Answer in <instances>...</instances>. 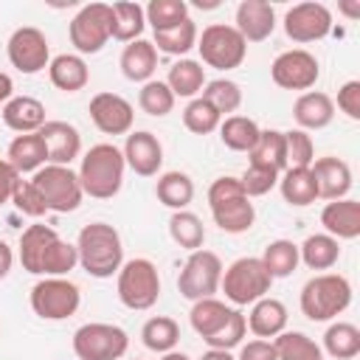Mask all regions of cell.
Masks as SVG:
<instances>
[{"instance_id": "f35d334b", "label": "cell", "mask_w": 360, "mask_h": 360, "mask_svg": "<svg viewBox=\"0 0 360 360\" xmlns=\"http://www.w3.org/2000/svg\"><path fill=\"white\" fill-rule=\"evenodd\" d=\"M259 259H262V264H264V270L270 273L273 281L292 276L295 267L301 264V259H298V245L290 242V239H273V242H267V248H264V253H262Z\"/></svg>"}, {"instance_id": "6125c7cd", "label": "cell", "mask_w": 360, "mask_h": 360, "mask_svg": "<svg viewBox=\"0 0 360 360\" xmlns=\"http://www.w3.org/2000/svg\"><path fill=\"white\" fill-rule=\"evenodd\" d=\"M318 360H326V357H318Z\"/></svg>"}, {"instance_id": "8fae6325", "label": "cell", "mask_w": 360, "mask_h": 360, "mask_svg": "<svg viewBox=\"0 0 360 360\" xmlns=\"http://www.w3.org/2000/svg\"><path fill=\"white\" fill-rule=\"evenodd\" d=\"M73 354L79 360H121L129 349V335L104 321H90L73 332Z\"/></svg>"}, {"instance_id": "681fc988", "label": "cell", "mask_w": 360, "mask_h": 360, "mask_svg": "<svg viewBox=\"0 0 360 360\" xmlns=\"http://www.w3.org/2000/svg\"><path fill=\"white\" fill-rule=\"evenodd\" d=\"M278 172H273V169H264V166H253V163H248V169L242 172V177H239V183H242V191L253 200V197H264L267 191H273L276 186H278Z\"/></svg>"}, {"instance_id": "7a4b0ae2", "label": "cell", "mask_w": 360, "mask_h": 360, "mask_svg": "<svg viewBox=\"0 0 360 360\" xmlns=\"http://www.w3.org/2000/svg\"><path fill=\"white\" fill-rule=\"evenodd\" d=\"M76 253L79 267L93 278H112L124 264V242L110 222L84 225L76 239Z\"/></svg>"}, {"instance_id": "f1b7e54d", "label": "cell", "mask_w": 360, "mask_h": 360, "mask_svg": "<svg viewBox=\"0 0 360 360\" xmlns=\"http://www.w3.org/2000/svg\"><path fill=\"white\" fill-rule=\"evenodd\" d=\"M166 84H169V90L174 93V98H197L200 93H202V87H205V68H202V62H197V59H177L172 68H169V73H166Z\"/></svg>"}, {"instance_id": "4dcf8cb0", "label": "cell", "mask_w": 360, "mask_h": 360, "mask_svg": "<svg viewBox=\"0 0 360 360\" xmlns=\"http://www.w3.org/2000/svg\"><path fill=\"white\" fill-rule=\"evenodd\" d=\"M197 22L188 17L183 20L180 25H172V28H163V31H152V45L158 53H169V56H186L191 48H197Z\"/></svg>"}, {"instance_id": "9c48e42d", "label": "cell", "mask_w": 360, "mask_h": 360, "mask_svg": "<svg viewBox=\"0 0 360 360\" xmlns=\"http://www.w3.org/2000/svg\"><path fill=\"white\" fill-rule=\"evenodd\" d=\"M28 301H31V309H34L37 318L65 321V318L76 315V309L82 304V290L68 276H48V278H39L31 287Z\"/></svg>"}, {"instance_id": "8d00e7d4", "label": "cell", "mask_w": 360, "mask_h": 360, "mask_svg": "<svg viewBox=\"0 0 360 360\" xmlns=\"http://www.w3.org/2000/svg\"><path fill=\"white\" fill-rule=\"evenodd\" d=\"M141 340L149 352H158V354L174 352L180 343V323L169 315H155L141 326Z\"/></svg>"}, {"instance_id": "1f68e13d", "label": "cell", "mask_w": 360, "mask_h": 360, "mask_svg": "<svg viewBox=\"0 0 360 360\" xmlns=\"http://www.w3.org/2000/svg\"><path fill=\"white\" fill-rule=\"evenodd\" d=\"M278 191L284 197V202L295 205V208H307L318 200V186L309 169H284L278 177Z\"/></svg>"}, {"instance_id": "ffe728a7", "label": "cell", "mask_w": 360, "mask_h": 360, "mask_svg": "<svg viewBox=\"0 0 360 360\" xmlns=\"http://www.w3.org/2000/svg\"><path fill=\"white\" fill-rule=\"evenodd\" d=\"M39 138L48 149V163L70 166L82 155V135L70 121H45Z\"/></svg>"}, {"instance_id": "ab89813d", "label": "cell", "mask_w": 360, "mask_h": 360, "mask_svg": "<svg viewBox=\"0 0 360 360\" xmlns=\"http://www.w3.org/2000/svg\"><path fill=\"white\" fill-rule=\"evenodd\" d=\"M112 39L118 42H135L141 39L146 28V14L143 6L138 3H112Z\"/></svg>"}, {"instance_id": "4316f807", "label": "cell", "mask_w": 360, "mask_h": 360, "mask_svg": "<svg viewBox=\"0 0 360 360\" xmlns=\"http://www.w3.org/2000/svg\"><path fill=\"white\" fill-rule=\"evenodd\" d=\"M6 160L11 163V169L22 177V174H34L37 169H42L48 163V149L45 141L39 138V132H28V135H14V141L6 149Z\"/></svg>"}, {"instance_id": "b9f144b4", "label": "cell", "mask_w": 360, "mask_h": 360, "mask_svg": "<svg viewBox=\"0 0 360 360\" xmlns=\"http://www.w3.org/2000/svg\"><path fill=\"white\" fill-rule=\"evenodd\" d=\"M200 96H202L222 118L233 115V112L242 107V87H239L233 79H225V76L205 82V87H202Z\"/></svg>"}, {"instance_id": "bcb514c9", "label": "cell", "mask_w": 360, "mask_h": 360, "mask_svg": "<svg viewBox=\"0 0 360 360\" xmlns=\"http://www.w3.org/2000/svg\"><path fill=\"white\" fill-rule=\"evenodd\" d=\"M219 121H222V115L202 96L191 98L186 104V110H183V127L188 132H194V135H208V132L219 129Z\"/></svg>"}, {"instance_id": "60d3db41", "label": "cell", "mask_w": 360, "mask_h": 360, "mask_svg": "<svg viewBox=\"0 0 360 360\" xmlns=\"http://www.w3.org/2000/svg\"><path fill=\"white\" fill-rule=\"evenodd\" d=\"M169 236L174 239V245L186 248V250H200L205 242V228L202 219L194 211H172L169 217Z\"/></svg>"}, {"instance_id": "db71d44e", "label": "cell", "mask_w": 360, "mask_h": 360, "mask_svg": "<svg viewBox=\"0 0 360 360\" xmlns=\"http://www.w3.org/2000/svg\"><path fill=\"white\" fill-rule=\"evenodd\" d=\"M17 180H20V174L11 169L8 160L0 158V208H3L6 202H11V191H14Z\"/></svg>"}, {"instance_id": "277c9868", "label": "cell", "mask_w": 360, "mask_h": 360, "mask_svg": "<svg viewBox=\"0 0 360 360\" xmlns=\"http://www.w3.org/2000/svg\"><path fill=\"white\" fill-rule=\"evenodd\" d=\"M208 208L214 217V225L225 233H245L253 228L256 208L250 197L242 191L239 177L222 174L208 186Z\"/></svg>"}, {"instance_id": "e575fe53", "label": "cell", "mask_w": 360, "mask_h": 360, "mask_svg": "<svg viewBox=\"0 0 360 360\" xmlns=\"http://www.w3.org/2000/svg\"><path fill=\"white\" fill-rule=\"evenodd\" d=\"M323 349L329 360H352L360 354V329L349 321H335L323 332Z\"/></svg>"}, {"instance_id": "7dc6e473", "label": "cell", "mask_w": 360, "mask_h": 360, "mask_svg": "<svg viewBox=\"0 0 360 360\" xmlns=\"http://www.w3.org/2000/svg\"><path fill=\"white\" fill-rule=\"evenodd\" d=\"M284 152H287V169H309L315 160V143L309 132L298 127L284 132Z\"/></svg>"}, {"instance_id": "7c38bea8", "label": "cell", "mask_w": 360, "mask_h": 360, "mask_svg": "<svg viewBox=\"0 0 360 360\" xmlns=\"http://www.w3.org/2000/svg\"><path fill=\"white\" fill-rule=\"evenodd\" d=\"M70 45L79 56L98 53L112 39V8L110 3H87L76 11V17L68 25Z\"/></svg>"}, {"instance_id": "8992f818", "label": "cell", "mask_w": 360, "mask_h": 360, "mask_svg": "<svg viewBox=\"0 0 360 360\" xmlns=\"http://www.w3.org/2000/svg\"><path fill=\"white\" fill-rule=\"evenodd\" d=\"M115 276H118L115 278V292H118V301L127 309L143 312V309H152L158 304L160 276H158L155 262H149L143 256H135V259L124 262Z\"/></svg>"}, {"instance_id": "ac0fdd59", "label": "cell", "mask_w": 360, "mask_h": 360, "mask_svg": "<svg viewBox=\"0 0 360 360\" xmlns=\"http://www.w3.org/2000/svg\"><path fill=\"white\" fill-rule=\"evenodd\" d=\"M121 155H124V163L141 177H155L163 166V143L149 129L129 132L127 141H124Z\"/></svg>"}, {"instance_id": "836d02e7", "label": "cell", "mask_w": 360, "mask_h": 360, "mask_svg": "<svg viewBox=\"0 0 360 360\" xmlns=\"http://www.w3.org/2000/svg\"><path fill=\"white\" fill-rule=\"evenodd\" d=\"M231 309L233 307H228L225 301H219L217 295L214 298H200V301H194L191 304V312H188V323H191V329L202 338V340H208L225 321H228V315H231Z\"/></svg>"}, {"instance_id": "f546056e", "label": "cell", "mask_w": 360, "mask_h": 360, "mask_svg": "<svg viewBox=\"0 0 360 360\" xmlns=\"http://www.w3.org/2000/svg\"><path fill=\"white\" fill-rule=\"evenodd\" d=\"M155 197L172 211H186L194 200V180L186 172H163L155 183Z\"/></svg>"}, {"instance_id": "11a10c76", "label": "cell", "mask_w": 360, "mask_h": 360, "mask_svg": "<svg viewBox=\"0 0 360 360\" xmlns=\"http://www.w3.org/2000/svg\"><path fill=\"white\" fill-rule=\"evenodd\" d=\"M11 267H14V250L6 239H0V281L11 273Z\"/></svg>"}, {"instance_id": "d6986e66", "label": "cell", "mask_w": 360, "mask_h": 360, "mask_svg": "<svg viewBox=\"0 0 360 360\" xmlns=\"http://www.w3.org/2000/svg\"><path fill=\"white\" fill-rule=\"evenodd\" d=\"M233 28L245 42H264L276 31V8L267 0H242L236 6Z\"/></svg>"}, {"instance_id": "680465c9", "label": "cell", "mask_w": 360, "mask_h": 360, "mask_svg": "<svg viewBox=\"0 0 360 360\" xmlns=\"http://www.w3.org/2000/svg\"><path fill=\"white\" fill-rule=\"evenodd\" d=\"M340 11L354 20V17H360V3H340Z\"/></svg>"}, {"instance_id": "f907efd6", "label": "cell", "mask_w": 360, "mask_h": 360, "mask_svg": "<svg viewBox=\"0 0 360 360\" xmlns=\"http://www.w3.org/2000/svg\"><path fill=\"white\" fill-rule=\"evenodd\" d=\"M11 202H14V208L20 211V214H25V217H42V214H48V205H45V200H42V194L37 191V186L31 183V180H17V186H14V191H11Z\"/></svg>"}, {"instance_id": "484cf974", "label": "cell", "mask_w": 360, "mask_h": 360, "mask_svg": "<svg viewBox=\"0 0 360 360\" xmlns=\"http://www.w3.org/2000/svg\"><path fill=\"white\" fill-rule=\"evenodd\" d=\"M118 65H121L124 79L138 82V84H146L155 76V70H158V51L152 45V39H143L141 37L135 42H127L124 51H121Z\"/></svg>"}, {"instance_id": "83f0119b", "label": "cell", "mask_w": 360, "mask_h": 360, "mask_svg": "<svg viewBox=\"0 0 360 360\" xmlns=\"http://www.w3.org/2000/svg\"><path fill=\"white\" fill-rule=\"evenodd\" d=\"M48 79L62 93H79L90 82V68L79 53H59L48 65Z\"/></svg>"}, {"instance_id": "7bdbcfd3", "label": "cell", "mask_w": 360, "mask_h": 360, "mask_svg": "<svg viewBox=\"0 0 360 360\" xmlns=\"http://www.w3.org/2000/svg\"><path fill=\"white\" fill-rule=\"evenodd\" d=\"M273 349L278 360H318L321 357V346L304 335V332H281L273 338Z\"/></svg>"}, {"instance_id": "ba28073f", "label": "cell", "mask_w": 360, "mask_h": 360, "mask_svg": "<svg viewBox=\"0 0 360 360\" xmlns=\"http://www.w3.org/2000/svg\"><path fill=\"white\" fill-rule=\"evenodd\" d=\"M31 183L37 186V191L42 194L48 211L53 214H70L82 205L84 191L79 183V174L70 166H56V163H45L42 169H37L31 174Z\"/></svg>"}, {"instance_id": "44dd1931", "label": "cell", "mask_w": 360, "mask_h": 360, "mask_svg": "<svg viewBox=\"0 0 360 360\" xmlns=\"http://www.w3.org/2000/svg\"><path fill=\"white\" fill-rule=\"evenodd\" d=\"M309 172L318 186V197L323 200H343L352 188V169L343 158H335V155L315 158Z\"/></svg>"}, {"instance_id": "603a6c76", "label": "cell", "mask_w": 360, "mask_h": 360, "mask_svg": "<svg viewBox=\"0 0 360 360\" xmlns=\"http://www.w3.org/2000/svg\"><path fill=\"white\" fill-rule=\"evenodd\" d=\"M3 124L17 132V135H28V132H39L45 118V104L34 96H11L3 104Z\"/></svg>"}, {"instance_id": "c3c4849f", "label": "cell", "mask_w": 360, "mask_h": 360, "mask_svg": "<svg viewBox=\"0 0 360 360\" xmlns=\"http://www.w3.org/2000/svg\"><path fill=\"white\" fill-rule=\"evenodd\" d=\"M245 335H248V323H245V312L242 309H231V315H228V321L205 340V346L208 349H222V352H231V349H236L242 340H245Z\"/></svg>"}, {"instance_id": "cb8c5ba5", "label": "cell", "mask_w": 360, "mask_h": 360, "mask_svg": "<svg viewBox=\"0 0 360 360\" xmlns=\"http://www.w3.org/2000/svg\"><path fill=\"white\" fill-rule=\"evenodd\" d=\"M292 118H295L298 129H304V132L323 129L335 118V101H332V96H326L321 90H307V93H301L295 98Z\"/></svg>"}, {"instance_id": "816d5d0a", "label": "cell", "mask_w": 360, "mask_h": 360, "mask_svg": "<svg viewBox=\"0 0 360 360\" xmlns=\"http://www.w3.org/2000/svg\"><path fill=\"white\" fill-rule=\"evenodd\" d=\"M338 110L352 118V121H360V82L357 79H349L340 84L338 90Z\"/></svg>"}, {"instance_id": "91938a15", "label": "cell", "mask_w": 360, "mask_h": 360, "mask_svg": "<svg viewBox=\"0 0 360 360\" xmlns=\"http://www.w3.org/2000/svg\"><path fill=\"white\" fill-rule=\"evenodd\" d=\"M160 360H191V357H188L186 352H177V349H174V352H166V354H160Z\"/></svg>"}, {"instance_id": "52a82bcc", "label": "cell", "mask_w": 360, "mask_h": 360, "mask_svg": "<svg viewBox=\"0 0 360 360\" xmlns=\"http://www.w3.org/2000/svg\"><path fill=\"white\" fill-rule=\"evenodd\" d=\"M270 287H273V278L264 270L259 256H242V259L231 262L222 270V281H219V290L225 292V298L233 307L256 304L259 298H264L270 292Z\"/></svg>"}, {"instance_id": "6da1fadb", "label": "cell", "mask_w": 360, "mask_h": 360, "mask_svg": "<svg viewBox=\"0 0 360 360\" xmlns=\"http://www.w3.org/2000/svg\"><path fill=\"white\" fill-rule=\"evenodd\" d=\"M17 259L25 273L31 276H68L70 270L79 267V253L76 245L65 242L51 225L34 222L20 233L17 242Z\"/></svg>"}, {"instance_id": "ee69618b", "label": "cell", "mask_w": 360, "mask_h": 360, "mask_svg": "<svg viewBox=\"0 0 360 360\" xmlns=\"http://www.w3.org/2000/svg\"><path fill=\"white\" fill-rule=\"evenodd\" d=\"M174 93L169 90L166 82L160 79H149L146 84H141L138 90V107L146 112V115H155V118H163L174 110Z\"/></svg>"}, {"instance_id": "4fadbf2b", "label": "cell", "mask_w": 360, "mask_h": 360, "mask_svg": "<svg viewBox=\"0 0 360 360\" xmlns=\"http://www.w3.org/2000/svg\"><path fill=\"white\" fill-rule=\"evenodd\" d=\"M222 259L214 250H191V256L186 259L180 276H177V290L183 298H188L191 304L200 298H214L222 281Z\"/></svg>"}, {"instance_id": "e0dca14e", "label": "cell", "mask_w": 360, "mask_h": 360, "mask_svg": "<svg viewBox=\"0 0 360 360\" xmlns=\"http://www.w3.org/2000/svg\"><path fill=\"white\" fill-rule=\"evenodd\" d=\"M87 112H90V121L96 124V129L104 135H129L132 132L135 110L118 93H110V90L96 93L87 104Z\"/></svg>"}, {"instance_id": "d6a6232c", "label": "cell", "mask_w": 360, "mask_h": 360, "mask_svg": "<svg viewBox=\"0 0 360 360\" xmlns=\"http://www.w3.org/2000/svg\"><path fill=\"white\" fill-rule=\"evenodd\" d=\"M298 259L309 270H329L340 259V242L329 233H312L298 245Z\"/></svg>"}, {"instance_id": "5bb4252c", "label": "cell", "mask_w": 360, "mask_h": 360, "mask_svg": "<svg viewBox=\"0 0 360 360\" xmlns=\"http://www.w3.org/2000/svg\"><path fill=\"white\" fill-rule=\"evenodd\" d=\"M6 53L14 70L34 76L51 65V45L48 37L37 25H20L6 42Z\"/></svg>"}, {"instance_id": "9a60e30c", "label": "cell", "mask_w": 360, "mask_h": 360, "mask_svg": "<svg viewBox=\"0 0 360 360\" xmlns=\"http://www.w3.org/2000/svg\"><path fill=\"white\" fill-rule=\"evenodd\" d=\"M270 79L284 90H312L321 79V62L304 48L281 51L270 65Z\"/></svg>"}, {"instance_id": "f6af8a7d", "label": "cell", "mask_w": 360, "mask_h": 360, "mask_svg": "<svg viewBox=\"0 0 360 360\" xmlns=\"http://www.w3.org/2000/svg\"><path fill=\"white\" fill-rule=\"evenodd\" d=\"M143 14L152 31H163V28H172L188 20V3L186 0H152L149 6H143Z\"/></svg>"}, {"instance_id": "d4e9b609", "label": "cell", "mask_w": 360, "mask_h": 360, "mask_svg": "<svg viewBox=\"0 0 360 360\" xmlns=\"http://www.w3.org/2000/svg\"><path fill=\"white\" fill-rule=\"evenodd\" d=\"M245 323L256 338L270 340V338H276L287 329V307L278 298L264 295L256 304H250V312L245 315Z\"/></svg>"}, {"instance_id": "9f6ffc18", "label": "cell", "mask_w": 360, "mask_h": 360, "mask_svg": "<svg viewBox=\"0 0 360 360\" xmlns=\"http://www.w3.org/2000/svg\"><path fill=\"white\" fill-rule=\"evenodd\" d=\"M14 96V82L8 73H0V104H6Z\"/></svg>"}, {"instance_id": "f5cc1de1", "label": "cell", "mask_w": 360, "mask_h": 360, "mask_svg": "<svg viewBox=\"0 0 360 360\" xmlns=\"http://www.w3.org/2000/svg\"><path fill=\"white\" fill-rule=\"evenodd\" d=\"M236 360H278L276 357V349H273V340H248V343H239V354Z\"/></svg>"}, {"instance_id": "5b68a950", "label": "cell", "mask_w": 360, "mask_h": 360, "mask_svg": "<svg viewBox=\"0 0 360 360\" xmlns=\"http://www.w3.org/2000/svg\"><path fill=\"white\" fill-rule=\"evenodd\" d=\"M349 304H352V284L340 273L312 276L301 287V295H298L301 312L315 323H326V321L338 318L340 312L349 309Z\"/></svg>"}, {"instance_id": "d590c367", "label": "cell", "mask_w": 360, "mask_h": 360, "mask_svg": "<svg viewBox=\"0 0 360 360\" xmlns=\"http://www.w3.org/2000/svg\"><path fill=\"white\" fill-rule=\"evenodd\" d=\"M253 166H264L273 172H284L287 169V152H284V132L281 129H262L259 141L253 143V149L248 152Z\"/></svg>"}, {"instance_id": "94428289", "label": "cell", "mask_w": 360, "mask_h": 360, "mask_svg": "<svg viewBox=\"0 0 360 360\" xmlns=\"http://www.w3.org/2000/svg\"><path fill=\"white\" fill-rule=\"evenodd\" d=\"M194 6H197V8H217V6H219V0H197Z\"/></svg>"}, {"instance_id": "3957f363", "label": "cell", "mask_w": 360, "mask_h": 360, "mask_svg": "<svg viewBox=\"0 0 360 360\" xmlns=\"http://www.w3.org/2000/svg\"><path fill=\"white\" fill-rule=\"evenodd\" d=\"M124 155L115 143H96L82 155L79 163V183L87 197L96 200H112L124 186Z\"/></svg>"}, {"instance_id": "6f0895ef", "label": "cell", "mask_w": 360, "mask_h": 360, "mask_svg": "<svg viewBox=\"0 0 360 360\" xmlns=\"http://www.w3.org/2000/svg\"><path fill=\"white\" fill-rule=\"evenodd\" d=\"M197 360H236L231 352H222V349H208V352H202Z\"/></svg>"}, {"instance_id": "30bf717a", "label": "cell", "mask_w": 360, "mask_h": 360, "mask_svg": "<svg viewBox=\"0 0 360 360\" xmlns=\"http://www.w3.org/2000/svg\"><path fill=\"white\" fill-rule=\"evenodd\" d=\"M197 51H200L202 65L217 68V70H233V68H239L245 62L248 42L242 39V34L233 25L211 22L197 37Z\"/></svg>"}, {"instance_id": "be15d7a7", "label": "cell", "mask_w": 360, "mask_h": 360, "mask_svg": "<svg viewBox=\"0 0 360 360\" xmlns=\"http://www.w3.org/2000/svg\"><path fill=\"white\" fill-rule=\"evenodd\" d=\"M135 360H138V357H135Z\"/></svg>"}, {"instance_id": "74e56055", "label": "cell", "mask_w": 360, "mask_h": 360, "mask_svg": "<svg viewBox=\"0 0 360 360\" xmlns=\"http://www.w3.org/2000/svg\"><path fill=\"white\" fill-rule=\"evenodd\" d=\"M259 132L262 127L248 115H228L219 121V141L231 152H250L253 143L259 141Z\"/></svg>"}, {"instance_id": "2e32d148", "label": "cell", "mask_w": 360, "mask_h": 360, "mask_svg": "<svg viewBox=\"0 0 360 360\" xmlns=\"http://www.w3.org/2000/svg\"><path fill=\"white\" fill-rule=\"evenodd\" d=\"M329 31H332V11L323 3H315V0L295 3L284 14V34L298 45L318 42L329 37Z\"/></svg>"}, {"instance_id": "7402d4cb", "label": "cell", "mask_w": 360, "mask_h": 360, "mask_svg": "<svg viewBox=\"0 0 360 360\" xmlns=\"http://www.w3.org/2000/svg\"><path fill=\"white\" fill-rule=\"evenodd\" d=\"M321 225L323 233L340 239H357L360 236V202L352 197L343 200H329L321 211Z\"/></svg>"}]
</instances>
